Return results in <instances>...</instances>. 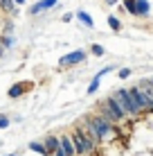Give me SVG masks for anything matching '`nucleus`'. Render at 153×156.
I'll return each mask as SVG.
<instances>
[{"instance_id":"f3484780","label":"nucleus","mask_w":153,"mask_h":156,"mask_svg":"<svg viewBox=\"0 0 153 156\" xmlns=\"http://www.w3.org/2000/svg\"><path fill=\"white\" fill-rule=\"evenodd\" d=\"M90 50H92V55H95V57H101L104 52H106V50H104V45H99V43H95Z\"/></svg>"},{"instance_id":"dca6fc26","label":"nucleus","mask_w":153,"mask_h":156,"mask_svg":"<svg viewBox=\"0 0 153 156\" xmlns=\"http://www.w3.org/2000/svg\"><path fill=\"white\" fill-rule=\"evenodd\" d=\"M124 7H126V12H128V14L135 16V0H124Z\"/></svg>"},{"instance_id":"6e6552de","label":"nucleus","mask_w":153,"mask_h":156,"mask_svg":"<svg viewBox=\"0 0 153 156\" xmlns=\"http://www.w3.org/2000/svg\"><path fill=\"white\" fill-rule=\"evenodd\" d=\"M43 147H45V154L50 156V154H54L56 149L61 147V143H59V138H56V136H47L43 140Z\"/></svg>"},{"instance_id":"1a4fd4ad","label":"nucleus","mask_w":153,"mask_h":156,"mask_svg":"<svg viewBox=\"0 0 153 156\" xmlns=\"http://www.w3.org/2000/svg\"><path fill=\"white\" fill-rule=\"evenodd\" d=\"M59 143H61V149L65 152V156H77V152H75V143H72L70 136H61Z\"/></svg>"},{"instance_id":"f03ea898","label":"nucleus","mask_w":153,"mask_h":156,"mask_svg":"<svg viewBox=\"0 0 153 156\" xmlns=\"http://www.w3.org/2000/svg\"><path fill=\"white\" fill-rule=\"evenodd\" d=\"M99 115H104V118H108V120L117 122V120H122L126 113H124L122 106L117 104V100L110 95V98H106L104 102H99Z\"/></svg>"},{"instance_id":"6ab92c4d","label":"nucleus","mask_w":153,"mask_h":156,"mask_svg":"<svg viewBox=\"0 0 153 156\" xmlns=\"http://www.w3.org/2000/svg\"><path fill=\"white\" fill-rule=\"evenodd\" d=\"M7 127H9V118L0 115V129H7Z\"/></svg>"},{"instance_id":"aec40b11","label":"nucleus","mask_w":153,"mask_h":156,"mask_svg":"<svg viewBox=\"0 0 153 156\" xmlns=\"http://www.w3.org/2000/svg\"><path fill=\"white\" fill-rule=\"evenodd\" d=\"M128 75H131V70H128V68H122V70H119V77H122V79H126Z\"/></svg>"},{"instance_id":"a211bd4d","label":"nucleus","mask_w":153,"mask_h":156,"mask_svg":"<svg viewBox=\"0 0 153 156\" xmlns=\"http://www.w3.org/2000/svg\"><path fill=\"white\" fill-rule=\"evenodd\" d=\"M97 88H99V77H95L92 82H90V86H88V93H95Z\"/></svg>"},{"instance_id":"2eb2a0df","label":"nucleus","mask_w":153,"mask_h":156,"mask_svg":"<svg viewBox=\"0 0 153 156\" xmlns=\"http://www.w3.org/2000/svg\"><path fill=\"white\" fill-rule=\"evenodd\" d=\"M108 25H110V27H113L115 32H119V30H122V23H119V20L115 18V16H108Z\"/></svg>"},{"instance_id":"393cba45","label":"nucleus","mask_w":153,"mask_h":156,"mask_svg":"<svg viewBox=\"0 0 153 156\" xmlns=\"http://www.w3.org/2000/svg\"><path fill=\"white\" fill-rule=\"evenodd\" d=\"M12 156H16V154H12Z\"/></svg>"},{"instance_id":"0eeeda50","label":"nucleus","mask_w":153,"mask_h":156,"mask_svg":"<svg viewBox=\"0 0 153 156\" xmlns=\"http://www.w3.org/2000/svg\"><path fill=\"white\" fill-rule=\"evenodd\" d=\"M56 2H59V0H38L36 5H32L29 14H32V16H36V14L45 12V9H52V7H56Z\"/></svg>"},{"instance_id":"b1692460","label":"nucleus","mask_w":153,"mask_h":156,"mask_svg":"<svg viewBox=\"0 0 153 156\" xmlns=\"http://www.w3.org/2000/svg\"><path fill=\"white\" fill-rule=\"evenodd\" d=\"M151 86H153V79H151Z\"/></svg>"},{"instance_id":"20e7f679","label":"nucleus","mask_w":153,"mask_h":156,"mask_svg":"<svg viewBox=\"0 0 153 156\" xmlns=\"http://www.w3.org/2000/svg\"><path fill=\"white\" fill-rule=\"evenodd\" d=\"M88 122L92 125L95 133H97V138H99V143H104V138L113 131V125H110L113 120H108V118H104V115H88Z\"/></svg>"},{"instance_id":"9d476101","label":"nucleus","mask_w":153,"mask_h":156,"mask_svg":"<svg viewBox=\"0 0 153 156\" xmlns=\"http://www.w3.org/2000/svg\"><path fill=\"white\" fill-rule=\"evenodd\" d=\"M149 0H135V16H149Z\"/></svg>"},{"instance_id":"423d86ee","label":"nucleus","mask_w":153,"mask_h":156,"mask_svg":"<svg viewBox=\"0 0 153 156\" xmlns=\"http://www.w3.org/2000/svg\"><path fill=\"white\" fill-rule=\"evenodd\" d=\"M29 88H34V84H32V82H18V84H14L12 88L7 90V95L14 100V98H20L23 93H27Z\"/></svg>"},{"instance_id":"ddd939ff","label":"nucleus","mask_w":153,"mask_h":156,"mask_svg":"<svg viewBox=\"0 0 153 156\" xmlns=\"http://www.w3.org/2000/svg\"><path fill=\"white\" fill-rule=\"evenodd\" d=\"M77 18H79V20H81V23H83V25H88V27H95V23H92V18H90V14H88V12H83V9H81V12H77Z\"/></svg>"},{"instance_id":"4468645a","label":"nucleus","mask_w":153,"mask_h":156,"mask_svg":"<svg viewBox=\"0 0 153 156\" xmlns=\"http://www.w3.org/2000/svg\"><path fill=\"white\" fill-rule=\"evenodd\" d=\"M29 149H32V152H36V154H43V156H47V154H45V147H43L41 143H29Z\"/></svg>"},{"instance_id":"39448f33","label":"nucleus","mask_w":153,"mask_h":156,"mask_svg":"<svg viewBox=\"0 0 153 156\" xmlns=\"http://www.w3.org/2000/svg\"><path fill=\"white\" fill-rule=\"evenodd\" d=\"M86 57H88L86 50H75V52H68L65 57H61L59 63H61V66H77V63L86 61Z\"/></svg>"},{"instance_id":"412c9836","label":"nucleus","mask_w":153,"mask_h":156,"mask_svg":"<svg viewBox=\"0 0 153 156\" xmlns=\"http://www.w3.org/2000/svg\"><path fill=\"white\" fill-rule=\"evenodd\" d=\"M50 156H65V152H63V149L59 147V149H56V152H54V154H50Z\"/></svg>"},{"instance_id":"5701e85b","label":"nucleus","mask_w":153,"mask_h":156,"mask_svg":"<svg viewBox=\"0 0 153 156\" xmlns=\"http://www.w3.org/2000/svg\"><path fill=\"white\" fill-rule=\"evenodd\" d=\"M106 2H108V5H117L119 0H106Z\"/></svg>"},{"instance_id":"f8f14e48","label":"nucleus","mask_w":153,"mask_h":156,"mask_svg":"<svg viewBox=\"0 0 153 156\" xmlns=\"http://www.w3.org/2000/svg\"><path fill=\"white\" fill-rule=\"evenodd\" d=\"M0 9H2L5 14H18V9H16V5H14V0H0Z\"/></svg>"},{"instance_id":"f257e3e1","label":"nucleus","mask_w":153,"mask_h":156,"mask_svg":"<svg viewBox=\"0 0 153 156\" xmlns=\"http://www.w3.org/2000/svg\"><path fill=\"white\" fill-rule=\"evenodd\" d=\"M113 98L117 100V104L124 109V113H128V115H138L140 113V104L135 102V98H133V93L131 90H126V88H119V90H115L113 93Z\"/></svg>"},{"instance_id":"9b49d317","label":"nucleus","mask_w":153,"mask_h":156,"mask_svg":"<svg viewBox=\"0 0 153 156\" xmlns=\"http://www.w3.org/2000/svg\"><path fill=\"white\" fill-rule=\"evenodd\" d=\"M14 43H16V39H14V36H12V34H5V36H2V39H0V57H2V55H5V52H7V50H9V48H12V45H14Z\"/></svg>"},{"instance_id":"7ed1b4c3","label":"nucleus","mask_w":153,"mask_h":156,"mask_svg":"<svg viewBox=\"0 0 153 156\" xmlns=\"http://www.w3.org/2000/svg\"><path fill=\"white\" fill-rule=\"evenodd\" d=\"M70 138H72V143H75V152L77 154H92L95 152V145L97 143H95L90 136H86L81 129H77Z\"/></svg>"},{"instance_id":"4be33fe9","label":"nucleus","mask_w":153,"mask_h":156,"mask_svg":"<svg viewBox=\"0 0 153 156\" xmlns=\"http://www.w3.org/2000/svg\"><path fill=\"white\" fill-rule=\"evenodd\" d=\"M14 2H16V5H25L27 0H14Z\"/></svg>"}]
</instances>
